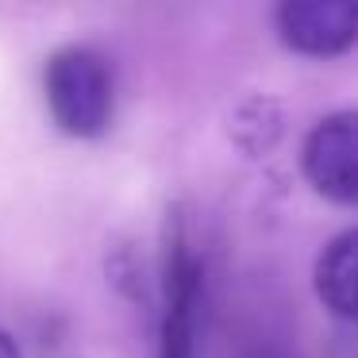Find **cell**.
Masks as SVG:
<instances>
[{
	"label": "cell",
	"instance_id": "cell-1",
	"mask_svg": "<svg viewBox=\"0 0 358 358\" xmlns=\"http://www.w3.org/2000/svg\"><path fill=\"white\" fill-rule=\"evenodd\" d=\"M43 89L58 131L70 139H96L108 131L116 112V81L112 66L93 47H62L47 58Z\"/></svg>",
	"mask_w": 358,
	"mask_h": 358
},
{
	"label": "cell",
	"instance_id": "cell-2",
	"mask_svg": "<svg viewBox=\"0 0 358 358\" xmlns=\"http://www.w3.org/2000/svg\"><path fill=\"white\" fill-rule=\"evenodd\" d=\"M162 350L158 358H193L196 335V301H201V262L189 250L181 231V220H173L166 231V266H162Z\"/></svg>",
	"mask_w": 358,
	"mask_h": 358
},
{
	"label": "cell",
	"instance_id": "cell-3",
	"mask_svg": "<svg viewBox=\"0 0 358 358\" xmlns=\"http://www.w3.org/2000/svg\"><path fill=\"white\" fill-rule=\"evenodd\" d=\"M304 173L327 201L358 204V112H335L312 127Z\"/></svg>",
	"mask_w": 358,
	"mask_h": 358
},
{
	"label": "cell",
	"instance_id": "cell-4",
	"mask_svg": "<svg viewBox=\"0 0 358 358\" xmlns=\"http://www.w3.org/2000/svg\"><path fill=\"white\" fill-rule=\"evenodd\" d=\"M278 35L296 55H343L358 43V0H285Z\"/></svg>",
	"mask_w": 358,
	"mask_h": 358
},
{
	"label": "cell",
	"instance_id": "cell-5",
	"mask_svg": "<svg viewBox=\"0 0 358 358\" xmlns=\"http://www.w3.org/2000/svg\"><path fill=\"white\" fill-rule=\"evenodd\" d=\"M316 293L339 320H358V227L335 235L316 262Z\"/></svg>",
	"mask_w": 358,
	"mask_h": 358
},
{
	"label": "cell",
	"instance_id": "cell-6",
	"mask_svg": "<svg viewBox=\"0 0 358 358\" xmlns=\"http://www.w3.org/2000/svg\"><path fill=\"white\" fill-rule=\"evenodd\" d=\"M0 358H24V350H20V343L12 339L8 331H0Z\"/></svg>",
	"mask_w": 358,
	"mask_h": 358
}]
</instances>
